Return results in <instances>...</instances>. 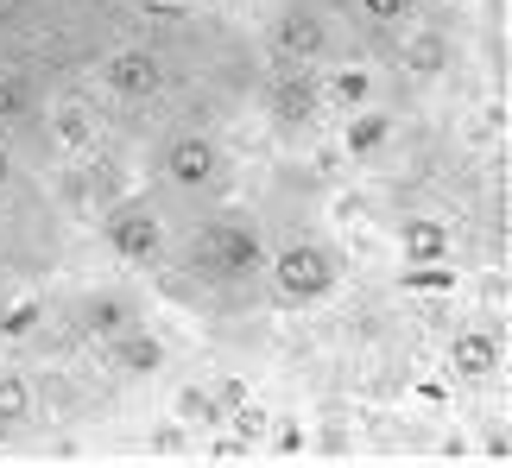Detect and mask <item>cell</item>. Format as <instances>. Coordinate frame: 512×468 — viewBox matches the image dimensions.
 Listing matches in <instances>:
<instances>
[{
  "instance_id": "obj_2",
  "label": "cell",
  "mask_w": 512,
  "mask_h": 468,
  "mask_svg": "<svg viewBox=\"0 0 512 468\" xmlns=\"http://www.w3.org/2000/svg\"><path fill=\"white\" fill-rule=\"evenodd\" d=\"M354 13L373 19V26H399V19L411 13V0H354Z\"/></svg>"
},
{
  "instance_id": "obj_1",
  "label": "cell",
  "mask_w": 512,
  "mask_h": 468,
  "mask_svg": "<svg viewBox=\"0 0 512 468\" xmlns=\"http://www.w3.org/2000/svg\"><path fill=\"white\" fill-rule=\"evenodd\" d=\"M279 285L291 291V298H323L329 285H336V266H329V253L323 247H291L285 260H279Z\"/></svg>"
}]
</instances>
